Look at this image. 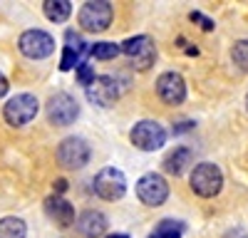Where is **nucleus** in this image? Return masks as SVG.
<instances>
[{"label":"nucleus","mask_w":248,"mask_h":238,"mask_svg":"<svg viewBox=\"0 0 248 238\" xmlns=\"http://www.w3.org/2000/svg\"><path fill=\"white\" fill-rule=\"evenodd\" d=\"M114 17V10H112V3H107V0H90V3H85L79 8V25L90 30V32H105L112 23Z\"/></svg>","instance_id":"obj_1"},{"label":"nucleus","mask_w":248,"mask_h":238,"mask_svg":"<svg viewBox=\"0 0 248 238\" xmlns=\"http://www.w3.org/2000/svg\"><path fill=\"white\" fill-rule=\"evenodd\" d=\"M40 109V102L35 94H15L13 99H8V104L3 107V117L10 127H25L28 122H32L35 114Z\"/></svg>","instance_id":"obj_2"},{"label":"nucleus","mask_w":248,"mask_h":238,"mask_svg":"<svg viewBox=\"0 0 248 238\" xmlns=\"http://www.w3.org/2000/svg\"><path fill=\"white\" fill-rule=\"evenodd\" d=\"M189 184H191V191H194V193H199V196H203V198H211V196H216V193L221 191V186H223V174H221V169H218L216 164L203 162V164L194 166Z\"/></svg>","instance_id":"obj_3"},{"label":"nucleus","mask_w":248,"mask_h":238,"mask_svg":"<svg viewBox=\"0 0 248 238\" xmlns=\"http://www.w3.org/2000/svg\"><path fill=\"white\" fill-rule=\"evenodd\" d=\"M129 139L141 151H156V149L164 147V142H167V129L159 122H154V119H141V122L134 124Z\"/></svg>","instance_id":"obj_4"},{"label":"nucleus","mask_w":248,"mask_h":238,"mask_svg":"<svg viewBox=\"0 0 248 238\" xmlns=\"http://www.w3.org/2000/svg\"><path fill=\"white\" fill-rule=\"evenodd\" d=\"M94 193L105 201H117L127 193V176L114 166H105L94 176Z\"/></svg>","instance_id":"obj_5"},{"label":"nucleus","mask_w":248,"mask_h":238,"mask_svg":"<svg viewBox=\"0 0 248 238\" xmlns=\"http://www.w3.org/2000/svg\"><path fill=\"white\" fill-rule=\"evenodd\" d=\"M90 156H92L90 144L82 136H67L57 147V162L65 169H82L90 162Z\"/></svg>","instance_id":"obj_6"},{"label":"nucleus","mask_w":248,"mask_h":238,"mask_svg":"<svg viewBox=\"0 0 248 238\" xmlns=\"http://www.w3.org/2000/svg\"><path fill=\"white\" fill-rule=\"evenodd\" d=\"M137 196L144 206H161L169 198V184L161 174H144L137 181Z\"/></svg>","instance_id":"obj_7"},{"label":"nucleus","mask_w":248,"mask_h":238,"mask_svg":"<svg viewBox=\"0 0 248 238\" xmlns=\"http://www.w3.org/2000/svg\"><path fill=\"white\" fill-rule=\"evenodd\" d=\"M122 52L127 55L137 70H149L156 60V47L149 35H137L122 43Z\"/></svg>","instance_id":"obj_8"},{"label":"nucleus","mask_w":248,"mask_h":238,"mask_svg":"<svg viewBox=\"0 0 248 238\" xmlns=\"http://www.w3.org/2000/svg\"><path fill=\"white\" fill-rule=\"evenodd\" d=\"M79 117V104L77 99L67 92H57L47 99V119L57 127H70Z\"/></svg>","instance_id":"obj_9"},{"label":"nucleus","mask_w":248,"mask_h":238,"mask_svg":"<svg viewBox=\"0 0 248 238\" xmlns=\"http://www.w3.org/2000/svg\"><path fill=\"white\" fill-rule=\"evenodd\" d=\"M17 47L30 60H43L55 52V37L45 30H25L17 40Z\"/></svg>","instance_id":"obj_10"},{"label":"nucleus","mask_w":248,"mask_h":238,"mask_svg":"<svg viewBox=\"0 0 248 238\" xmlns=\"http://www.w3.org/2000/svg\"><path fill=\"white\" fill-rule=\"evenodd\" d=\"M85 94L92 104L97 107H112L117 99H119V85L117 79L109 74H99L94 77V82L90 87H85Z\"/></svg>","instance_id":"obj_11"},{"label":"nucleus","mask_w":248,"mask_h":238,"mask_svg":"<svg viewBox=\"0 0 248 238\" xmlns=\"http://www.w3.org/2000/svg\"><path fill=\"white\" fill-rule=\"evenodd\" d=\"M156 94L167 104H181L186 99V82L179 72H164L156 79Z\"/></svg>","instance_id":"obj_12"},{"label":"nucleus","mask_w":248,"mask_h":238,"mask_svg":"<svg viewBox=\"0 0 248 238\" xmlns=\"http://www.w3.org/2000/svg\"><path fill=\"white\" fill-rule=\"evenodd\" d=\"M77 231L85 238H102L107 231V216L102 211H94V208L82 211L77 218Z\"/></svg>","instance_id":"obj_13"},{"label":"nucleus","mask_w":248,"mask_h":238,"mask_svg":"<svg viewBox=\"0 0 248 238\" xmlns=\"http://www.w3.org/2000/svg\"><path fill=\"white\" fill-rule=\"evenodd\" d=\"M45 211H47V216L52 218V221L60 223L62 228L75 223V208H72V204L67 201V198H62V196H50L45 201Z\"/></svg>","instance_id":"obj_14"},{"label":"nucleus","mask_w":248,"mask_h":238,"mask_svg":"<svg viewBox=\"0 0 248 238\" xmlns=\"http://www.w3.org/2000/svg\"><path fill=\"white\" fill-rule=\"evenodd\" d=\"M191 164H194L191 149H189V147H176L174 151L167 154V159H164V171L174 174V176H181Z\"/></svg>","instance_id":"obj_15"},{"label":"nucleus","mask_w":248,"mask_h":238,"mask_svg":"<svg viewBox=\"0 0 248 238\" xmlns=\"http://www.w3.org/2000/svg\"><path fill=\"white\" fill-rule=\"evenodd\" d=\"M43 13L50 23H65L72 15V3L70 0H45L43 3Z\"/></svg>","instance_id":"obj_16"},{"label":"nucleus","mask_w":248,"mask_h":238,"mask_svg":"<svg viewBox=\"0 0 248 238\" xmlns=\"http://www.w3.org/2000/svg\"><path fill=\"white\" fill-rule=\"evenodd\" d=\"M25 236H28V226L23 218L17 216L0 218V238H25Z\"/></svg>","instance_id":"obj_17"},{"label":"nucleus","mask_w":248,"mask_h":238,"mask_svg":"<svg viewBox=\"0 0 248 238\" xmlns=\"http://www.w3.org/2000/svg\"><path fill=\"white\" fill-rule=\"evenodd\" d=\"M181 233H184V223L181 221L164 218V221H159V226L149 233V238H181Z\"/></svg>","instance_id":"obj_18"},{"label":"nucleus","mask_w":248,"mask_h":238,"mask_svg":"<svg viewBox=\"0 0 248 238\" xmlns=\"http://www.w3.org/2000/svg\"><path fill=\"white\" fill-rule=\"evenodd\" d=\"M119 52H122V45H114V43H94L90 47V55L94 60H114Z\"/></svg>","instance_id":"obj_19"},{"label":"nucleus","mask_w":248,"mask_h":238,"mask_svg":"<svg viewBox=\"0 0 248 238\" xmlns=\"http://www.w3.org/2000/svg\"><path fill=\"white\" fill-rule=\"evenodd\" d=\"M231 60L233 65L243 72H248V40H238V43H233L231 47Z\"/></svg>","instance_id":"obj_20"},{"label":"nucleus","mask_w":248,"mask_h":238,"mask_svg":"<svg viewBox=\"0 0 248 238\" xmlns=\"http://www.w3.org/2000/svg\"><path fill=\"white\" fill-rule=\"evenodd\" d=\"M65 47L67 50H72V52H77L79 57H85V55H90V47H87V43L82 40V35L79 32H75V30H67L65 32Z\"/></svg>","instance_id":"obj_21"},{"label":"nucleus","mask_w":248,"mask_h":238,"mask_svg":"<svg viewBox=\"0 0 248 238\" xmlns=\"http://www.w3.org/2000/svg\"><path fill=\"white\" fill-rule=\"evenodd\" d=\"M94 70H92V65H87V62H82L79 67H77V82L79 85H85V87H90L92 82H94Z\"/></svg>","instance_id":"obj_22"},{"label":"nucleus","mask_w":248,"mask_h":238,"mask_svg":"<svg viewBox=\"0 0 248 238\" xmlns=\"http://www.w3.org/2000/svg\"><path fill=\"white\" fill-rule=\"evenodd\" d=\"M189 17L194 20V23H199L201 30H206V32H211V30L216 28V25H214V20H211V17H206V15H201V13H191Z\"/></svg>","instance_id":"obj_23"},{"label":"nucleus","mask_w":248,"mask_h":238,"mask_svg":"<svg viewBox=\"0 0 248 238\" xmlns=\"http://www.w3.org/2000/svg\"><path fill=\"white\" fill-rule=\"evenodd\" d=\"M223 238H248V228L246 226H233V228L226 231Z\"/></svg>","instance_id":"obj_24"},{"label":"nucleus","mask_w":248,"mask_h":238,"mask_svg":"<svg viewBox=\"0 0 248 238\" xmlns=\"http://www.w3.org/2000/svg\"><path fill=\"white\" fill-rule=\"evenodd\" d=\"M189 129H194V122H179V127H174V134H184Z\"/></svg>","instance_id":"obj_25"},{"label":"nucleus","mask_w":248,"mask_h":238,"mask_svg":"<svg viewBox=\"0 0 248 238\" xmlns=\"http://www.w3.org/2000/svg\"><path fill=\"white\" fill-rule=\"evenodd\" d=\"M65 189H67V181H65V178H57V181H55V196L65 193Z\"/></svg>","instance_id":"obj_26"},{"label":"nucleus","mask_w":248,"mask_h":238,"mask_svg":"<svg viewBox=\"0 0 248 238\" xmlns=\"http://www.w3.org/2000/svg\"><path fill=\"white\" fill-rule=\"evenodd\" d=\"M8 87H10V85H8V79H5V74L0 72V97H5V94H8Z\"/></svg>","instance_id":"obj_27"},{"label":"nucleus","mask_w":248,"mask_h":238,"mask_svg":"<svg viewBox=\"0 0 248 238\" xmlns=\"http://www.w3.org/2000/svg\"><path fill=\"white\" fill-rule=\"evenodd\" d=\"M107 238H129L127 233H114V236H107Z\"/></svg>","instance_id":"obj_28"},{"label":"nucleus","mask_w":248,"mask_h":238,"mask_svg":"<svg viewBox=\"0 0 248 238\" xmlns=\"http://www.w3.org/2000/svg\"><path fill=\"white\" fill-rule=\"evenodd\" d=\"M246 109H248V94H246Z\"/></svg>","instance_id":"obj_29"}]
</instances>
